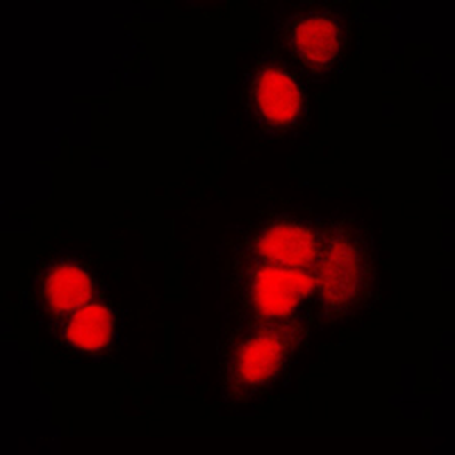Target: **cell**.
Masks as SVG:
<instances>
[{
	"mask_svg": "<svg viewBox=\"0 0 455 455\" xmlns=\"http://www.w3.org/2000/svg\"><path fill=\"white\" fill-rule=\"evenodd\" d=\"M246 95L250 115L267 134L293 131L307 112L305 83L297 72L281 61H268L255 69Z\"/></svg>",
	"mask_w": 455,
	"mask_h": 455,
	"instance_id": "1",
	"label": "cell"
},
{
	"mask_svg": "<svg viewBox=\"0 0 455 455\" xmlns=\"http://www.w3.org/2000/svg\"><path fill=\"white\" fill-rule=\"evenodd\" d=\"M283 42L308 73L325 76L332 72L341 55L345 29L332 11H307L286 20Z\"/></svg>",
	"mask_w": 455,
	"mask_h": 455,
	"instance_id": "2",
	"label": "cell"
},
{
	"mask_svg": "<svg viewBox=\"0 0 455 455\" xmlns=\"http://www.w3.org/2000/svg\"><path fill=\"white\" fill-rule=\"evenodd\" d=\"M66 328L68 342L77 349L98 351L105 349L114 336V317L111 311L100 303H89L69 315Z\"/></svg>",
	"mask_w": 455,
	"mask_h": 455,
	"instance_id": "5",
	"label": "cell"
},
{
	"mask_svg": "<svg viewBox=\"0 0 455 455\" xmlns=\"http://www.w3.org/2000/svg\"><path fill=\"white\" fill-rule=\"evenodd\" d=\"M92 297V277L77 264H58L47 275L44 299L53 313L72 315L89 305Z\"/></svg>",
	"mask_w": 455,
	"mask_h": 455,
	"instance_id": "4",
	"label": "cell"
},
{
	"mask_svg": "<svg viewBox=\"0 0 455 455\" xmlns=\"http://www.w3.org/2000/svg\"><path fill=\"white\" fill-rule=\"evenodd\" d=\"M323 254L311 266H286L254 259L249 269V296L259 313L280 316L296 307L297 303L322 283Z\"/></svg>",
	"mask_w": 455,
	"mask_h": 455,
	"instance_id": "3",
	"label": "cell"
}]
</instances>
